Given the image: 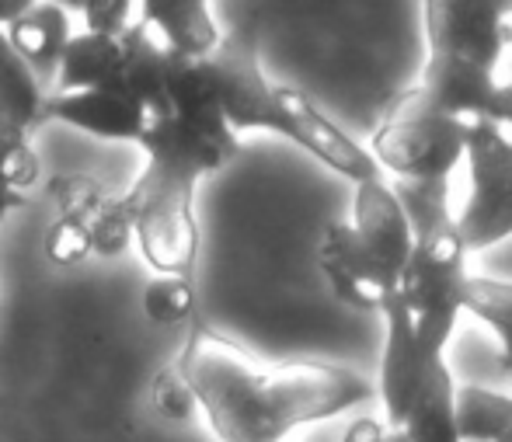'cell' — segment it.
Wrapping results in <instances>:
<instances>
[{"mask_svg": "<svg viewBox=\"0 0 512 442\" xmlns=\"http://www.w3.org/2000/svg\"><path fill=\"white\" fill-rule=\"evenodd\" d=\"M467 122L443 112L418 84L394 94L370 136V157L394 181H450L464 164Z\"/></svg>", "mask_w": 512, "mask_h": 442, "instance_id": "cell-4", "label": "cell"}, {"mask_svg": "<svg viewBox=\"0 0 512 442\" xmlns=\"http://www.w3.org/2000/svg\"><path fill=\"white\" fill-rule=\"evenodd\" d=\"M42 108H46V91L35 81L28 63L11 49L4 28H0V119L18 122L21 129L32 133L46 119Z\"/></svg>", "mask_w": 512, "mask_h": 442, "instance_id": "cell-20", "label": "cell"}, {"mask_svg": "<svg viewBox=\"0 0 512 442\" xmlns=\"http://www.w3.org/2000/svg\"><path fill=\"white\" fill-rule=\"evenodd\" d=\"M42 161L39 150L32 147V133L21 129L18 122L0 119V188L25 195L39 181Z\"/></svg>", "mask_w": 512, "mask_h": 442, "instance_id": "cell-21", "label": "cell"}, {"mask_svg": "<svg viewBox=\"0 0 512 442\" xmlns=\"http://www.w3.org/2000/svg\"><path fill=\"white\" fill-rule=\"evenodd\" d=\"M49 4L63 7V11L84 14V32L98 35H119L129 25V11H133V0H49Z\"/></svg>", "mask_w": 512, "mask_h": 442, "instance_id": "cell-25", "label": "cell"}, {"mask_svg": "<svg viewBox=\"0 0 512 442\" xmlns=\"http://www.w3.org/2000/svg\"><path fill=\"white\" fill-rule=\"evenodd\" d=\"M136 143L143 147L147 161L192 181L216 175L241 150V140L230 126H196L178 115H147V126Z\"/></svg>", "mask_w": 512, "mask_h": 442, "instance_id": "cell-11", "label": "cell"}, {"mask_svg": "<svg viewBox=\"0 0 512 442\" xmlns=\"http://www.w3.org/2000/svg\"><path fill=\"white\" fill-rule=\"evenodd\" d=\"M143 314L161 328H178L196 314V286L189 275H157L143 286Z\"/></svg>", "mask_w": 512, "mask_h": 442, "instance_id": "cell-22", "label": "cell"}, {"mask_svg": "<svg viewBox=\"0 0 512 442\" xmlns=\"http://www.w3.org/2000/svg\"><path fill=\"white\" fill-rule=\"evenodd\" d=\"M143 25L185 56H209L220 42L209 0H143Z\"/></svg>", "mask_w": 512, "mask_h": 442, "instance_id": "cell-17", "label": "cell"}, {"mask_svg": "<svg viewBox=\"0 0 512 442\" xmlns=\"http://www.w3.org/2000/svg\"><path fill=\"white\" fill-rule=\"evenodd\" d=\"M464 164L471 192L464 209L453 213V223L471 255L512 237V136L492 119L471 122Z\"/></svg>", "mask_w": 512, "mask_h": 442, "instance_id": "cell-6", "label": "cell"}, {"mask_svg": "<svg viewBox=\"0 0 512 442\" xmlns=\"http://www.w3.org/2000/svg\"><path fill=\"white\" fill-rule=\"evenodd\" d=\"M119 74V35L81 32L70 35L56 70V94L74 91H115Z\"/></svg>", "mask_w": 512, "mask_h": 442, "instance_id": "cell-18", "label": "cell"}, {"mask_svg": "<svg viewBox=\"0 0 512 442\" xmlns=\"http://www.w3.org/2000/svg\"><path fill=\"white\" fill-rule=\"evenodd\" d=\"M342 442H408L405 432L391 429L380 418H356V422L345 429Z\"/></svg>", "mask_w": 512, "mask_h": 442, "instance_id": "cell-27", "label": "cell"}, {"mask_svg": "<svg viewBox=\"0 0 512 442\" xmlns=\"http://www.w3.org/2000/svg\"><path fill=\"white\" fill-rule=\"evenodd\" d=\"M35 4H39V0H0V28H7L14 18H21L25 11H32Z\"/></svg>", "mask_w": 512, "mask_h": 442, "instance_id": "cell-29", "label": "cell"}, {"mask_svg": "<svg viewBox=\"0 0 512 442\" xmlns=\"http://www.w3.org/2000/svg\"><path fill=\"white\" fill-rule=\"evenodd\" d=\"M46 119L67 122L74 129H84L102 140H140L147 126V112L126 94L115 91H74V94H53L42 108Z\"/></svg>", "mask_w": 512, "mask_h": 442, "instance_id": "cell-13", "label": "cell"}, {"mask_svg": "<svg viewBox=\"0 0 512 442\" xmlns=\"http://www.w3.org/2000/svg\"><path fill=\"white\" fill-rule=\"evenodd\" d=\"M380 321H384V359H380L377 387H380V404H384V425L401 429L411 397H415L418 383H422L429 355L418 345L415 324H411L408 310L398 300H391L380 310Z\"/></svg>", "mask_w": 512, "mask_h": 442, "instance_id": "cell-12", "label": "cell"}, {"mask_svg": "<svg viewBox=\"0 0 512 442\" xmlns=\"http://www.w3.org/2000/svg\"><path fill=\"white\" fill-rule=\"evenodd\" d=\"M499 342H502V366L512 373V331H502Z\"/></svg>", "mask_w": 512, "mask_h": 442, "instance_id": "cell-31", "label": "cell"}, {"mask_svg": "<svg viewBox=\"0 0 512 442\" xmlns=\"http://www.w3.org/2000/svg\"><path fill=\"white\" fill-rule=\"evenodd\" d=\"M164 67H168V46L154 28L126 25L119 32V74H115V94H126L129 101L147 115L164 112Z\"/></svg>", "mask_w": 512, "mask_h": 442, "instance_id": "cell-14", "label": "cell"}, {"mask_svg": "<svg viewBox=\"0 0 512 442\" xmlns=\"http://www.w3.org/2000/svg\"><path fill=\"white\" fill-rule=\"evenodd\" d=\"M464 314H474L481 324H488L495 335L512 331V282L488 279V275H467Z\"/></svg>", "mask_w": 512, "mask_h": 442, "instance_id": "cell-23", "label": "cell"}, {"mask_svg": "<svg viewBox=\"0 0 512 442\" xmlns=\"http://www.w3.org/2000/svg\"><path fill=\"white\" fill-rule=\"evenodd\" d=\"M46 192L56 206V220L74 223L88 237L95 258H115L129 248L133 227H129L126 202L102 178L70 171V175H56L49 181Z\"/></svg>", "mask_w": 512, "mask_h": 442, "instance_id": "cell-10", "label": "cell"}, {"mask_svg": "<svg viewBox=\"0 0 512 442\" xmlns=\"http://www.w3.org/2000/svg\"><path fill=\"white\" fill-rule=\"evenodd\" d=\"M408 255L411 227L387 178L356 185L352 220L324 227L317 241V268L335 300L373 314L394 300Z\"/></svg>", "mask_w": 512, "mask_h": 442, "instance_id": "cell-3", "label": "cell"}, {"mask_svg": "<svg viewBox=\"0 0 512 442\" xmlns=\"http://www.w3.org/2000/svg\"><path fill=\"white\" fill-rule=\"evenodd\" d=\"M411 227V255L394 300L408 310L425 355H446L464 314L467 248L450 209V181H391Z\"/></svg>", "mask_w": 512, "mask_h": 442, "instance_id": "cell-2", "label": "cell"}, {"mask_svg": "<svg viewBox=\"0 0 512 442\" xmlns=\"http://www.w3.org/2000/svg\"><path fill=\"white\" fill-rule=\"evenodd\" d=\"M11 49L28 63V70L35 74L39 84H53L56 70H60L63 49L70 42V14L63 7L39 0L32 11H25L21 18H14L4 28Z\"/></svg>", "mask_w": 512, "mask_h": 442, "instance_id": "cell-16", "label": "cell"}, {"mask_svg": "<svg viewBox=\"0 0 512 442\" xmlns=\"http://www.w3.org/2000/svg\"><path fill=\"white\" fill-rule=\"evenodd\" d=\"M196 185L199 181L147 161L133 188L122 192L133 241L140 244L143 262L157 275H189L196 265Z\"/></svg>", "mask_w": 512, "mask_h": 442, "instance_id": "cell-5", "label": "cell"}, {"mask_svg": "<svg viewBox=\"0 0 512 442\" xmlns=\"http://www.w3.org/2000/svg\"><path fill=\"white\" fill-rule=\"evenodd\" d=\"M46 258L53 265L70 268V265L88 262V258H95V255H91L88 237H84L74 223L53 220V223H49V230H46Z\"/></svg>", "mask_w": 512, "mask_h": 442, "instance_id": "cell-26", "label": "cell"}, {"mask_svg": "<svg viewBox=\"0 0 512 442\" xmlns=\"http://www.w3.org/2000/svg\"><path fill=\"white\" fill-rule=\"evenodd\" d=\"M509 442H512V439H509Z\"/></svg>", "mask_w": 512, "mask_h": 442, "instance_id": "cell-32", "label": "cell"}, {"mask_svg": "<svg viewBox=\"0 0 512 442\" xmlns=\"http://www.w3.org/2000/svg\"><path fill=\"white\" fill-rule=\"evenodd\" d=\"M150 404H154L157 415L168 418V422H189L192 415H199L196 397H192V387H189V380L182 376V369H178V362L164 366L161 373L154 376Z\"/></svg>", "mask_w": 512, "mask_h": 442, "instance_id": "cell-24", "label": "cell"}, {"mask_svg": "<svg viewBox=\"0 0 512 442\" xmlns=\"http://www.w3.org/2000/svg\"><path fill=\"white\" fill-rule=\"evenodd\" d=\"M206 60L216 77V101H220L223 122L234 133H248V129L279 133L276 84L265 81L255 28L237 25L234 32L220 35Z\"/></svg>", "mask_w": 512, "mask_h": 442, "instance_id": "cell-8", "label": "cell"}, {"mask_svg": "<svg viewBox=\"0 0 512 442\" xmlns=\"http://www.w3.org/2000/svg\"><path fill=\"white\" fill-rule=\"evenodd\" d=\"M425 39L429 56L499 74L512 46V0H425Z\"/></svg>", "mask_w": 512, "mask_h": 442, "instance_id": "cell-7", "label": "cell"}, {"mask_svg": "<svg viewBox=\"0 0 512 442\" xmlns=\"http://www.w3.org/2000/svg\"><path fill=\"white\" fill-rule=\"evenodd\" d=\"M178 369L220 442H286L297 429L345 415L373 394L363 376L331 362L262 366L203 324L192 328Z\"/></svg>", "mask_w": 512, "mask_h": 442, "instance_id": "cell-1", "label": "cell"}, {"mask_svg": "<svg viewBox=\"0 0 512 442\" xmlns=\"http://www.w3.org/2000/svg\"><path fill=\"white\" fill-rule=\"evenodd\" d=\"M457 436L460 442H509L512 394L464 383L457 387Z\"/></svg>", "mask_w": 512, "mask_h": 442, "instance_id": "cell-19", "label": "cell"}, {"mask_svg": "<svg viewBox=\"0 0 512 442\" xmlns=\"http://www.w3.org/2000/svg\"><path fill=\"white\" fill-rule=\"evenodd\" d=\"M276 108H279V136H286L297 147H304L307 154H314L324 168L349 178L352 185L384 178V171L377 168L370 150L352 140L335 119H328L304 91L276 84Z\"/></svg>", "mask_w": 512, "mask_h": 442, "instance_id": "cell-9", "label": "cell"}, {"mask_svg": "<svg viewBox=\"0 0 512 442\" xmlns=\"http://www.w3.org/2000/svg\"><path fill=\"white\" fill-rule=\"evenodd\" d=\"M21 206H25V195L11 192V188H0V220H4V216H11L14 209H21Z\"/></svg>", "mask_w": 512, "mask_h": 442, "instance_id": "cell-30", "label": "cell"}, {"mask_svg": "<svg viewBox=\"0 0 512 442\" xmlns=\"http://www.w3.org/2000/svg\"><path fill=\"white\" fill-rule=\"evenodd\" d=\"M408 442H460L457 436V380H453L446 355H429L422 383L408 404L401 422Z\"/></svg>", "mask_w": 512, "mask_h": 442, "instance_id": "cell-15", "label": "cell"}, {"mask_svg": "<svg viewBox=\"0 0 512 442\" xmlns=\"http://www.w3.org/2000/svg\"><path fill=\"white\" fill-rule=\"evenodd\" d=\"M485 119L499 122V126L512 136V84H499V88H495V98H492V105H488Z\"/></svg>", "mask_w": 512, "mask_h": 442, "instance_id": "cell-28", "label": "cell"}]
</instances>
